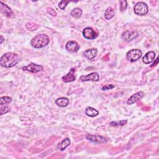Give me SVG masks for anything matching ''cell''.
Here are the masks:
<instances>
[{
    "instance_id": "cell-1",
    "label": "cell",
    "mask_w": 159,
    "mask_h": 159,
    "mask_svg": "<svg viewBox=\"0 0 159 159\" xmlns=\"http://www.w3.org/2000/svg\"><path fill=\"white\" fill-rule=\"evenodd\" d=\"M21 60L20 57L13 52H7L0 58V65L5 68H11Z\"/></svg>"
},
{
    "instance_id": "cell-2",
    "label": "cell",
    "mask_w": 159,
    "mask_h": 159,
    "mask_svg": "<svg viewBox=\"0 0 159 159\" xmlns=\"http://www.w3.org/2000/svg\"><path fill=\"white\" fill-rule=\"evenodd\" d=\"M50 43L49 37L43 34H38L33 37L30 41V45L35 48H40L47 46Z\"/></svg>"
},
{
    "instance_id": "cell-3",
    "label": "cell",
    "mask_w": 159,
    "mask_h": 159,
    "mask_svg": "<svg viewBox=\"0 0 159 159\" xmlns=\"http://www.w3.org/2000/svg\"><path fill=\"white\" fill-rule=\"evenodd\" d=\"M134 13L138 16H145L148 12V7L146 3L143 2H138L134 7Z\"/></svg>"
},
{
    "instance_id": "cell-4",
    "label": "cell",
    "mask_w": 159,
    "mask_h": 159,
    "mask_svg": "<svg viewBox=\"0 0 159 159\" xmlns=\"http://www.w3.org/2000/svg\"><path fill=\"white\" fill-rule=\"evenodd\" d=\"M142 56V52L140 50L135 48L129 50L126 54V58L131 61L134 62L137 61Z\"/></svg>"
},
{
    "instance_id": "cell-5",
    "label": "cell",
    "mask_w": 159,
    "mask_h": 159,
    "mask_svg": "<svg viewBox=\"0 0 159 159\" xmlns=\"http://www.w3.org/2000/svg\"><path fill=\"white\" fill-rule=\"evenodd\" d=\"M139 35V33L137 31L126 30L122 33V38L126 42H131L135 39Z\"/></svg>"
},
{
    "instance_id": "cell-6",
    "label": "cell",
    "mask_w": 159,
    "mask_h": 159,
    "mask_svg": "<svg viewBox=\"0 0 159 159\" xmlns=\"http://www.w3.org/2000/svg\"><path fill=\"white\" fill-rule=\"evenodd\" d=\"M86 138L90 142L94 143H104L107 142V139L101 135H96L92 134L86 135Z\"/></svg>"
},
{
    "instance_id": "cell-7",
    "label": "cell",
    "mask_w": 159,
    "mask_h": 159,
    "mask_svg": "<svg viewBox=\"0 0 159 159\" xmlns=\"http://www.w3.org/2000/svg\"><path fill=\"white\" fill-rule=\"evenodd\" d=\"M83 35L86 39L93 40L97 37L96 32L91 27H86L83 30Z\"/></svg>"
},
{
    "instance_id": "cell-8",
    "label": "cell",
    "mask_w": 159,
    "mask_h": 159,
    "mask_svg": "<svg viewBox=\"0 0 159 159\" xmlns=\"http://www.w3.org/2000/svg\"><path fill=\"white\" fill-rule=\"evenodd\" d=\"M65 48L70 53H75L80 49V45L76 41L71 40L66 43Z\"/></svg>"
},
{
    "instance_id": "cell-9",
    "label": "cell",
    "mask_w": 159,
    "mask_h": 159,
    "mask_svg": "<svg viewBox=\"0 0 159 159\" xmlns=\"http://www.w3.org/2000/svg\"><path fill=\"white\" fill-rule=\"evenodd\" d=\"M22 69L24 71H30L32 73H37V72H39V71H40L41 70H42L43 67H42V66H41L40 65H37L36 63H32L26 66H23L22 68Z\"/></svg>"
},
{
    "instance_id": "cell-10",
    "label": "cell",
    "mask_w": 159,
    "mask_h": 159,
    "mask_svg": "<svg viewBox=\"0 0 159 159\" xmlns=\"http://www.w3.org/2000/svg\"><path fill=\"white\" fill-rule=\"evenodd\" d=\"M99 79V75L97 72H93L87 75H82L80 77V80L82 81H97Z\"/></svg>"
},
{
    "instance_id": "cell-11",
    "label": "cell",
    "mask_w": 159,
    "mask_h": 159,
    "mask_svg": "<svg viewBox=\"0 0 159 159\" xmlns=\"http://www.w3.org/2000/svg\"><path fill=\"white\" fill-rule=\"evenodd\" d=\"M144 96V93L142 91H139L137 92L135 94H134L133 95H132L127 100V104H132L134 103H135L136 102H137L138 101H139L140 99H141Z\"/></svg>"
},
{
    "instance_id": "cell-12",
    "label": "cell",
    "mask_w": 159,
    "mask_h": 159,
    "mask_svg": "<svg viewBox=\"0 0 159 159\" xmlns=\"http://www.w3.org/2000/svg\"><path fill=\"white\" fill-rule=\"evenodd\" d=\"M0 9L2 13L6 15L7 17H11L13 16V12L11 9L6 4H4L2 1H0Z\"/></svg>"
},
{
    "instance_id": "cell-13",
    "label": "cell",
    "mask_w": 159,
    "mask_h": 159,
    "mask_svg": "<svg viewBox=\"0 0 159 159\" xmlns=\"http://www.w3.org/2000/svg\"><path fill=\"white\" fill-rule=\"evenodd\" d=\"M75 69L72 68L70 70V71L65 75H64L62 77V81L65 83H71L75 80L76 77L75 75Z\"/></svg>"
},
{
    "instance_id": "cell-14",
    "label": "cell",
    "mask_w": 159,
    "mask_h": 159,
    "mask_svg": "<svg viewBox=\"0 0 159 159\" xmlns=\"http://www.w3.org/2000/svg\"><path fill=\"white\" fill-rule=\"evenodd\" d=\"M98 54V50L96 48L88 49L83 53V56L88 60H92Z\"/></svg>"
},
{
    "instance_id": "cell-15",
    "label": "cell",
    "mask_w": 159,
    "mask_h": 159,
    "mask_svg": "<svg viewBox=\"0 0 159 159\" xmlns=\"http://www.w3.org/2000/svg\"><path fill=\"white\" fill-rule=\"evenodd\" d=\"M155 57V53L153 51L147 52L142 58V61L145 64H149L153 61Z\"/></svg>"
},
{
    "instance_id": "cell-16",
    "label": "cell",
    "mask_w": 159,
    "mask_h": 159,
    "mask_svg": "<svg viewBox=\"0 0 159 159\" xmlns=\"http://www.w3.org/2000/svg\"><path fill=\"white\" fill-rule=\"evenodd\" d=\"M55 103L57 106L61 107H64L67 106L68 104H69V99L67 98H65V97L59 98L56 99Z\"/></svg>"
},
{
    "instance_id": "cell-17",
    "label": "cell",
    "mask_w": 159,
    "mask_h": 159,
    "mask_svg": "<svg viewBox=\"0 0 159 159\" xmlns=\"http://www.w3.org/2000/svg\"><path fill=\"white\" fill-rule=\"evenodd\" d=\"M85 114L89 117H94L99 114V111L92 107H87L85 109Z\"/></svg>"
},
{
    "instance_id": "cell-18",
    "label": "cell",
    "mask_w": 159,
    "mask_h": 159,
    "mask_svg": "<svg viewBox=\"0 0 159 159\" xmlns=\"http://www.w3.org/2000/svg\"><path fill=\"white\" fill-rule=\"evenodd\" d=\"M70 140L68 138L63 139L57 146L58 148L60 150H64L67 147H68L70 144Z\"/></svg>"
},
{
    "instance_id": "cell-19",
    "label": "cell",
    "mask_w": 159,
    "mask_h": 159,
    "mask_svg": "<svg viewBox=\"0 0 159 159\" xmlns=\"http://www.w3.org/2000/svg\"><path fill=\"white\" fill-rule=\"evenodd\" d=\"M115 15V12H114V10L109 7H107L106 9V10L105 11V12H104V17L106 20H110L111 19H112Z\"/></svg>"
},
{
    "instance_id": "cell-20",
    "label": "cell",
    "mask_w": 159,
    "mask_h": 159,
    "mask_svg": "<svg viewBox=\"0 0 159 159\" xmlns=\"http://www.w3.org/2000/svg\"><path fill=\"white\" fill-rule=\"evenodd\" d=\"M82 14V11L79 7H75L71 11V15L75 18H80Z\"/></svg>"
},
{
    "instance_id": "cell-21",
    "label": "cell",
    "mask_w": 159,
    "mask_h": 159,
    "mask_svg": "<svg viewBox=\"0 0 159 159\" xmlns=\"http://www.w3.org/2000/svg\"><path fill=\"white\" fill-rule=\"evenodd\" d=\"M12 102V98L9 96H3L0 98V105L5 106Z\"/></svg>"
},
{
    "instance_id": "cell-22",
    "label": "cell",
    "mask_w": 159,
    "mask_h": 159,
    "mask_svg": "<svg viewBox=\"0 0 159 159\" xmlns=\"http://www.w3.org/2000/svg\"><path fill=\"white\" fill-rule=\"evenodd\" d=\"M25 27L29 30H35L39 27V25L34 22H27L25 24Z\"/></svg>"
},
{
    "instance_id": "cell-23",
    "label": "cell",
    "mask_w": 159,
    "mask_h": 159,
    "mask_svg": "<svg viewBox=\"0 0 159 159\" xmlns=\"http://www.w3.org/2000/svg\"><path fill=\"white\" fill-rule=\"evenodd\" d=\"M127 123V120H121L119 121H114V122H111L109 123L110 125L112 126H122L124 125Z\"/></svg>"
},
{
    "instance_id": "cell-24",
    "label": "cell",
    "mask_w": 159,
    "mask_h": 159,
    "mask_svg": "<svg viewBox=\"0 0 159 159\" xmlns=\"http://www.w3.org/2000/svg\"><path fill=\"white\" fill-rule=\"evenodd\" d=\"M11 111V109L9 106H1V108H0V113L1 115H3L4 114H6L7 112H9Z\"/></svg>"
},
{
    "instance_id": "cell-25",
    "label": "cell",
    "mask_w": 159,
    "mask_h": 159,
    "mask_svg": "<svg viewBox=\"0 0 159 159\" xmlns=\"http://www.w3.org/2000/svg\"><path fill=\"white\" fill-rule=\"evenodd\" d=\"M70 2V1H66V0H62L59 3H58V7H60V9H61V10H64L67 4Z\"/></svg>"
},
{
    "instance_id": "cell-26",
    "label": "cell",
    "mask_w": 159,
    "mask_h": 159,
    "mask_svg": "<svg viewBox=\"0 0 159 159\" xmlns=\"http://www.w3.org/2000/svg\"><path fill=\"white\" fill-rule=\"evenodd\" d=\"M120 9L121 11H124L127 7V2L126 1H120Z\"/></svg>"
},
{
    "instance_id": "cell-27",
    "label": "cell",
    "mask_w": 159,
    "mask_h": 159,
    "mask_svg": "<svg viewBox=\"0 0 159 159\" xmlns=\"http://www.w3.org/2000/svg\"><path fill=\"white\" fill-rule=\"evenodd\" d=\"M47 12H48V13L50 14V15H51V16H57V12L53 9V8H52V7H47Z\"/></svg>"
},
{
    "instance_id": "cell-28",
    "label": "cell",
    "mask_w": 159,
    "mask_h": 159,
    "mask_svg": "<svg viewBox=\"0 0 159 159\" xmlns=\"http://www.w3.org/2000/svg\"><path fill=\"white\" fill-rule=\"evenodd\" d=\"M114 88V85H113V84H106L102 87V90H108V89H111Z\"/></svg>"
},
{
    "instance_id": "cell-29",
    "label": "cell",
    "mask_w": 159,
    "mask_h": 159,
    "mask_svg": "<svg viewBox=\"0 0 159 159\" xmlns=\"http://www.w3.org/2000/svg\"><path fill=\"white\" fill-rule=\"evenodd\" d=\"M4 38H3V37L2 36V35H1V42H0V43L1 44H2V42H3V41H4Z\"/></svg>"
}]
</instances>
